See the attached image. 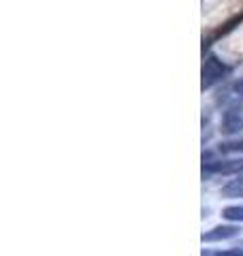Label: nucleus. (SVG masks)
I'll return each instance as SVG.
<instances>
[{"instance_id": "1", "label": "nucleus", "mask_w": 243, "mask_h": 256, "mask_svg": "<svg viewBox=\"0 0 243 256\" xmlns=\"http://www.w3.org/2000/svg\"><path fill=\"white\" fill-rule=\"evenodd\" d=\"M228 73V66L216 56H207L205 64H202V88H212L214 84L222 82Z\"/></svg>"}, {"instance_id": "2", "label": "nucleus", "mask_w": 243, "mask_h": 256, "mask_svg": "<svg viewBox=\"0 0 243 256\" xmlns=\"http://www.w3.org/2000/svg\"><path fill=\"white\" fill-rule=\"evenodd\" d=\"M224 132H241L243 130V107L234 105L224 114Z\"/></svg>"}, {"instance_id": "3", "label": "nucleus", "mask_w": 243, "mask_h": 256, "mask_svg": "<svg viewBox=\"0 0 243 256\" xmlns=\"http://www.w3.org/2000/svg\"><path fill=\"white\" fill-rule=\"evenodd\" d=\"M205 169L209 173H222V175H228V173H241L243 171V160H214V162H207Z\"/></svg>"}, {"instance_id": "4", "label": "nucleus", "mask_w": 243, "mask_h": 256, "mask_svg": "<svg viewBox=\"0 0 243 256\" xmlns=\"http://www.w3.org/2000/svg\"><path fill=\"white\" fill-rule=\"evenodd\" d=\"M239 226H216L214 230L202 235V242H224V239H232L239 235Z\"/></svg>"}, {"instance_id": "5", "label": "nucleus", "mask_w": 243, "mask_h": 256, "mask_svg": "<svg viewBox=\"0 0 243 256\" xmlns=\"http://www.w3.org/2000/svg\"><path fill=\"white\" fill-rule=\"evenodd\" d=\"M220 152H222V154H241V152H243V139L220 143Z\"/></svg>"}, {"instance_id": "6", "label": "nucleus", "mask_w": 243, "mask_h": 256, "mask_svg": "<svg viewBox=\"0 0 243 256\" xmlns=\"http://www.w3.org/2000/svg\"><path fill=\"white\" fill-rule=\"evenodd\" d=\"M222 216L230 222H243V205H232V207H226L222 212Z\"/></svg>"}, {"instance_id": "7", "label": "nucleus", "mask_w": 243, "mask_h": 256, "mask_svg": "<svg viewBox=\"0 0 243 256\" xmlns=\"http://www.w3.org/2000/svg\"><path fill=\"white\" fill-rule=\"evenodd\" d=\"M216 256H243V248H237V250H226V252H218Z\"/></svg>"}, {"instance_id": "8", "label": "nucleus", "mask_w": 243, "mask_h": 256, "mask_svg": "<svg viewBox=\"0 0 243 256\" xmlns=\"http://www.w3.org/2000/svg\"><path fill=\"white\" fill-rule=\"evenodd\" d=\"M232 90L237 92V94H241L243 96V77L241 79H237V82H234V86H232Z\"/></svg>"}]
</instances>
